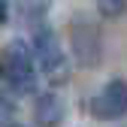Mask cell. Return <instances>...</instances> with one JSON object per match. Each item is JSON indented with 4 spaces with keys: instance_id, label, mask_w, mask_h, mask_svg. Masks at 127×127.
Returning a JSON list of instances; mask_svg holds the SVG:
<instances>
[{
    "instance_id": "obj_7",
    "label": "cell",
    "mask_w": 127,
    "mask_h": 127,
    "mask_svg": "<svg viewBox=\"0 0 127 127\" xmlns=\"http://www.w3.org/2000/svg\"><path fill=\"white\" fill-rule=\"evenodd\" d=\"M49 3L52 0H21V6H24V12L30 15V18H33V15H42Z\"/></svg>"
},
{
    "instance_id": "obj_5",
    "label": "cell",
    "mask_w": 127,
    "mask_h": 127,
    "mask_svg": "<svg viewBox=\"0 0 127 127\" xmlns=\"http://www.w3.org/2000/svg\"><path fill=\"white\" fill-rule=\"evenodd\" d=\"M67 118V103L61 94L45 91L33 100V124L36 127H61V121Z\"/></svg>"
},
{
    "instance_id": "obj_8",
    "label": "cell",
    "mask_w": 127,
    "mask_h": 127,
    "mask_svg": "<svg viewBox=\"0 0 127 127\" xmlns=\"http://www.w3.org/2000/svg\"><path fill=\"white\" fill-rule=\"evenodd\" d=\"M9 21V0H0V24Z\"/></svg>"
},
{
    "instance_id": "obj_6",
    "label": "cell",
    "mask_w": 127,
    "mask_h": 127,
    "mask_svg": "<svg viewBox=\"0 0 127 127\" xmlns=\"http://www.w3.org/2000/svg\"><path fill=\"white\" fill-rule=\"evenodd\" d=\"M97 12L103 18H121L127 12V0H97Z\"/></svg>"
},
{
    "instance_id": "obj_3",
    "label": "cell",
    "mask_w": 127,
    "mask_h": 127,
    "mask_svg": "<svg viewBox=\"0 0 127 127\" xmlns=\"http://www.w3.org/2000/svg\"><path fill=\"white\" fill-rule=\"evenodd\" d=\"M70 45H73V55L82 67L94 70L103 58V36H100V27L94 24L88 15H73L70 21Z\"/></svg>"
},
{
    "instance_id": "obj_4",
    "label": "cell",
    "mask_w": 127,
    "mask_h": 127,
    "mask_svg": "<svg viewBox=\"0 0 127 127\" xmlns=\"http://www.w3.org/2000/svg\"><path fill=\"white\" fill-rule=\"evenodd\" d=\"M97 121H118L127 115V79H112L100 88V94L88 103Z\"/></svg>"
},
{
    "instance_id": "obj_2",
    "label": "cell",
    "mask_w": 127,
    "mask_h": 127,
    "mask_svg": "<svg viewBox=\"0 0 127 127\" xmlns=\"http://www.w3.org/2000/svg\"><path fill=\"white\" fill-rule=\"evenodd\" d=\"M30 49H33V58H36V70L49 79V82H64V79L70 76L67 70V55L61 49V39L58 33L49 27V24H39L33 30V42H30Z\"/></svg>"
},
{
    "instance_id": "obj_9",
    "label": "cell",
    "mask_w": 127,
    "mask_h": 127,
    "mask_svg": "<svg viewBox=\"0 0 127 127\" xmlns=\"http://www.w3.org/2000/svg\"><path fill=\"white\" fill-rule=\"evenodd\" d=\"M6 127H24V124H6Z\"/></svg>"
},
{
    "instance_id": "obj_1",
    "label": "cell",
    "mask_w": 127,
    "mask_h": 127,
    "mask_svg": "<svg viewBox=\"0 0 127 127\" xmlns=\"http://www.w3.org/2000/svg\"><path fill=\"white\" fill-rule=\"evenodd\" d=\"M0 79L12 88L15 94H33L39 82V70H36V58L30 42L24 39H9L0 52Z\"/></svg>"
}]
</instances>
